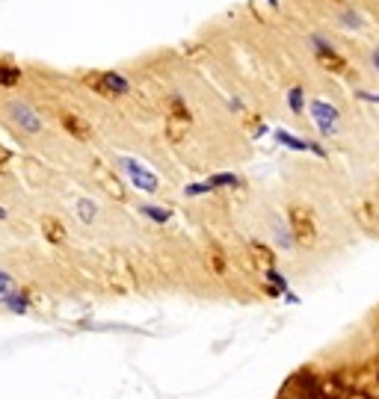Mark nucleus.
Here are the masks:
<instances>
[{"label": "nucleus", "mask_w": 379, "mask_h": 399, "mask_svg": "<svg viewBox=\"0 0 379 399\" xmlns=\"http://www.w3.org/2000/svg\"><path fill=\"white\" fill-rule=\"evenodd\" d=\"M21 83V68H15V66H9V63H0V86L4 89H12V86H18Z\"/></svg>", "instance_id": "5"}, {"label": "nucleus", "mask_w": 379, "mask_h": 399, "mask_svg": "<svg viewBox=\"0 0 379 399\" xmlns=\"http://www.w3.org/2000/svg\"><path fill=\"white\" fill-rule=\"evenodd\" d=\"M84 86H89L92 92L104 95V98H116L125 92V80L116 77V74H104V71H92V74H84Z\"/></svg>", "instance_id": "1"}, {"label": "nucleus", "mask_w": 379, "mask_h": 399, "mask_svg": "<svg viewBox=\"0 0 379 399\" xmlns=\"http://www.w3.org/2000/svg\"><path fill=\"white\" fill-rule=\"evenodd\" d=\"M59 125H63L66 133L74 136L77 142H89V139H92V125L86 122L84 115H77V113H69V110L59 113Z\"/></svg>", "instance_id": "2"}, {"label": "nucleus", "mask_w": 379, "mask_h": 399, "mask_svg": "<svg viewBox=\"0 0 379 399\" xmlns=\"http://www.w3.org/2000/svg\"><path fill=\"white\" fill-rule=\"evenodd\" d=\"M92 172H95V177H98V184H101V187H104L110 195H116V198H125V190H122V184H118V177H113V175H110V172H107L101 163H95V169H92Z\"/></svg>", "instance_id": "4"}, {"label": "nucleus", "mask_w": 379, "mask_h": 399, "mask_svg": "<svg viewBox=\"0 0 379 399\" xmlns=\"http://www.w3.org/2000/svg\"><path fill=\"white\" fill-rule=\"evenodd\" d=\"M9 160H12V154H9V148H6V145H0V172H4V169L9 166Z\"/></svg>", "instance_id": "6"}, {"label": "nucleus", "mask_w": 379, "mask_h": 399, "mask_svg": "<svg viewBox=\"0 0 379 399\" xmlns=\"http://www.w3.org/2000/svg\"><path fill=\"white\" fill-rule=\"evenodd\" d=\"M42 234H45L48 243H54V246L66 243V225L59 222L56 216H45V219H42Z\"/></svg>", "instance_id": "3"}, {"label": "nucleus", "mask_w": 379, "mask_h": 399, "mask_svg": "<svg viewBox=\"0 0 379 399\" xmlns=\"http://www.w3.org/2000/svg\"><path fill=\"white\" fill-rule=\"evenodd\" d=\"M350 399H365V396H362V393H355V396H350Z\"/></svg>", "instance_id": "7"}]
</instances>
